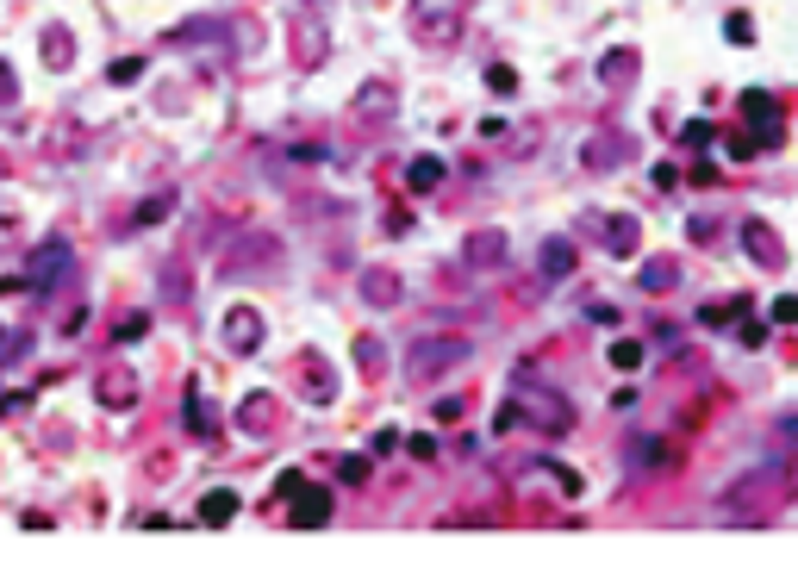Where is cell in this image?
<instances>
[{
    "label": "cell",
    "instance_id": "4",
    "mask_svg": "<svg viewBox=\"0 0 798 586\" xmlns=\"http://www.w3.org/2000/svg\"><path fill=\"white\" fill-rule=\"evenodd\" d=\"M437 175H443V168H437V162H412V187H430V181H437Z\"/></svg>",
    "mask_w": 798,
    "mask_h": 586
},
{
    "label": "cell",
    "instance_id": "2",
    "mask_svg": "<svg viewBox=\"0 0 798 586\" xmlns=\"http://www.w3.org/2000/svg\"><path fill=\"white\" fill-rule=\"evenodd\" d=\"M231 512H237V499H231V493H213V499H207V524H225Z\"/></svg>",
    "mask_w": 798,
    "mask_h": 586
},
{
    "label": "cell",
    "instance_id": "1",
    "mask_svg": "<svg viewBox=\"0 0 798 586\" xmlns=\"http://www.w3.org/2000/svg\"><path fill=\"white\" fill-rule=\"evenodd\" d=\"M225 337H231L237 350H250V343L263 337V319H256V312H231V324H225Z\"/></svg>",
    "mask_w": 798,
    "mask_h": 586
},
{
    "label": "cell",
    "instance_id": "6",
    "mask_svg": "<svg viewBox=\"0 0 798 586\" xmlns=\"http://www.w3.org/2000/svg\"><path fill=\"white\" fill-rule=\"evenodd\" d=\"M774 319H780V324H798V300H774Z\"/></svg>",
    "mask_w": 798,
    "mask_h": 586
},
{
    "label": "cell",
    "instance_id": "3",
    "mask_svg": "<svg viewBox=\"0 0 798 586\" xmlns=\"http://www.w3.org/2000/svg\"><path fill=\"white\" fill-rule=\"evenodd\" d=\"M611 362H618V369H637L642 350H637V343H618V350H611Z\"/></svg>",
    "mask_w": 798,
    "mask_h": 586
},
{
    "label": "cell",
    "instance_id": "5",
    "mask_svg": "<svg viewBox=\"0 0 798 586\" xmlns=\"http://www.w3.org/2000/svg\"><path fill=\"white\" fill-rule=\"evenodd\" d=\"M187 425L207 430V425H213V406H207V399H200V406H187Z\"/></svg>",
    "mask_w": 798,
    "mask_h": 586
}]
</instances>
